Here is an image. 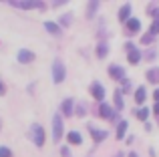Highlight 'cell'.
I'll return each mask as SVG.
<instances>
[{"label":"cell","mask_w":159,"mask_h":157,"mask_svg":"<svg viewBox=\"0 0 159 157\" xmlns=\"http://www.w3.org/2000/svg\"><path fill=\"white\" fill-rule=\"evenodd\" d=\"M85 113H87L85 107H79V109H77V115H85Z\"/></svg>","instance_id":"f1b7e54d"},{"label":"cell","mask_w":159,"mask_h":157,"mask_svg":"<svg viewBox=\"0 0 159 157\" xmlns=\"http://www.w3.org/2000/svg\"><path fill=\"white\" fill-rule=\"evenodd\" d=\"M135 115H137V119H139V121H147V117H149V109H145V107H143V109H139Z\"/></svg>","instance_id":"d6986e66"},{"label":"cell","mask_w":159,"mask_h":157,"mask_svg":"<svg viewBox=\"0 0 159 157\" xmlns=\"http://www.w3.org/2000/svg\"><path fill=\"white\" fill-rule=\"evenodd\" d=\"M32 137H34L36 147H43L44 145V129L40 125H32Z\"/></svg>","instance_id":"3957f363"},{"label":"cell","mask_w":159,"mask_h":157,"mask_svg":"<svg viewBox=\"0 0 159 157\" xmlns=\"http://www.w3.org/2000/svg\"><path fill=\"white\" fill-rule=\"evenodd\" d=\"M153 97H155V103H159V89L155 91V93H153Z\"/></svg>","instance_id":"4dcf8cb0"},{"label":"cell","mask_w":159,"mask_h":157,"mask_svg":"<svg viewBox=\"0 0 159 157\" xmlns=\"http://www.w3.org/2000/svg\"><path fill=\"white\" fill-rule=\"evenodd\" d=\"M127 28H129L131 32H139V30H141L139 20H137V18H129V20H127Z\"/></svg>","instance_id":"2e32d148"},{"label":"cell","mask_w":159,"mask_h":157,"mask_svg":"<svg viewBox=\"0 0 159 157\" xmlns=\"http://www.w3.org/2000/svg\"><path fill=\"white\" fill-rule=\"evenodd\" d=\"M127 59H129V63H131V65H137L141 61L139 51H137V48H131V51H129V55H127Z\"/></svg>","instance_id":"5bb4252c"},{"label":"cell","mask_w":159,"mask_h":157,"mask_svg":"<svg viewBox=\"0 0 159 157\" xmlns=\"http://www.w3.org/2000/svg\"><path fill=\"white\" fill-rule=\"evenodd\" d=\"M69 22H70V16H61V24L62 26H69Z\"/></svg>","instance_id":"484cf974"},{"label":"cell","mask_w":159,"mask_h":157,"mask_svg":"<svg viewBox=\"0 0 159 157\" xmlns=\"http://www.w3.org/2000/svg\"><path fill=\"white\" fill-rule=\"evenodd\" d=\"M93 139H95V141H103V139H107V131H93Z\"/></svg>","instance_id":"ffe728a7"},{"label":"cell","mask_w":159,"mask_h":157,"mask_svg":"<svg viewBox=\"0 0 159 157\" xmlns=\"http://www.w3.org/2000/svg\"><path fill=\"white\" fill-rule=\"evenodd\" d=\"M107 52H109V47H107L105 43H101V44L97 47V56H99V59H105Z\"/></svg>","instance_id":"ac0fdd59"},{"label":"cell","mask_w":159,"mask_h":157,"mask_svg":"<svg viewBox=\"0 0 159 157\" xmlns=\"http://www.w3.org/2000/svg\"><path fill=\"white\" fill-rule=\"evenodd\" d=\"M99 113H101V117H103V119H109V121L117 119V115H113L111 107H109L107 103H101V105H99Z\"/></svg>","instance_id":"52a82bcc"},{"label":"cell","mask_w":159,"mask_h":157,"mask_svg":"<svg viewBox=\"0 0 159 157\" xmlns=\"http://www.w3.org/2000/svg\"><path fill=\"white\" fill-rule=\"evenodd\" d=\"M62 133H65V129H62V119H61V115H54L52 117V139L54 141H61Z\"/></svg>","instance_id":"7a4b0ae2"},{"label":"cell","mask_w":159,"mask_h":157,"mask_svg":"<svg viewBox=\"0 0 159 157\" xmlns=\"http://www.w3.org/2000/svg\"><path fill=\"white\" fill-rule=\"evenodd\" d=\"M129 157H137V153H133V151H131V153H129Z\"/></svg>","instance_id":"d6a6232c"},{"label":"cell","mask_w":159,"mask_h":157,"mask_svg":"<svg viewBox=\"0 0 159 157\" xmlns=\"http://www.w3.org/2000/svg\"><path fill=\"white\" fill-rule=\"evenodd\" d=\"M4 93H6V87H4V83L2 81H0V97H2V95Z\"/></svg>","instance_id":"83f0119b"},{"label":"cell","mask_w":159,"mask_h":157,"mask_svg":"<svg viewBox=\"0 0 159 157\" xmlns=\"http://www.w3.org/2000/svg\"><path fill=\"white\" fill-rule=\"evenodd\" d=\"M129 18H131V4H125V6H121V10H119V20L121 22H127Z\"/></svg>","instance_id":"9c48e42d"},{"label":"cell","mask_w":159,"mask_h":157,"mask_svg":"<svg viewBox=\"0 0 159 157\" xmlns=\"http://www.w3.org/2000/svg\"><path fill=\"white\" fill-rule=\"evenodd\" d=\"M66 139H69V143H73V145H79V143L83 141V137H81L79 131H70V133H66Z\"/></svg>","instance_id":"4fadbf2b"},{"label":"cell","mask_w":159,"mask_h":157,"mask_svg":"<svg viewBox=\"0 0 159 157\" xmlns=\"http://www.w3.org/2000/svg\"><path fill=\"white\" fill-rule=\"evenodd\" d=\"M0 129H2V123H0Z\"/></svg>","instance_id":"e575fe53"},{"label":"cell","mask_w":159,"mask_h":157,"mask_svg":"<svg viewBox=\"0 0 159 157\" xmlns=\"http://www.w3.org/2000/svg\"><path fill=\"white\" fill-rule=\"evenodd\" d=\"M61 153H62V157H70V151H69V149H66V147H65V149H62V151H61Z\"/></svg>","instance_id":"f546056e"},{"label":"cell","mask_w":159,"mask_h":157,"mask_svg":"<svg viewBox=\"0 0 159 157\" xmlns=\"http://www.w3.org/2000/svg\"><path fill=\"white\" fill-rule=\"evenodd\" d=\"M89 4H91V6H89V16H93L95 10L99 8V2H95V0H93V2H89Z\"/></svg>","instance_id":"603a6c76"},{"label":"cell","mask_w":159,"mask_h":157,"mask_svg":"<svg viewBox=\"0 0 159 157\" xmlns=\"http://www.w3.org/2000/svg\"><path fill=\"white\" fill-rule=\"evenodd\" d=\"M16 59H18V63L28 65V63H32V61H34V52H32V51H28V48H22V51H18Z\"/></svg>","instance_id":"277c9868"},{"label":"cell","mask_w":159,"mask_h":157,"mask_svg":"<svg viewBox=\"0 0 159 157\" xmlns=\"http://www.w3.org/2000/svg\"><path fill=\"white\" fill-rule=\"evenodd\" d=\"M0 157H12V151L8 147H0Z\"/></svg>","instance_id":"7402d4cb"},{"label":"cell","mask_w":159,"mask_h":157,"mask_svg":"<svg viewBox=\"0 0 159 157\" xmlns=\"http://www.w3.org/2000/svg\"><path fill=\"white\" fill-rule=\"evenodd\" d=\"M44 28H47L48 32H52L54 36H61V26H58V24H54V22H44Z\"/></svg>","instance_id":"e0dca14e"},{"label":"cell","mask_w":159,"mask_h":157,"mask_svg":"<svg viewBox=\"0 0 159 157\" xmlns=\"http://www.w3.org/2000/svg\"><path fill=\"white\" fill-rule=\"evenodd\" d=\"M91 95H93L97 101H103V99H105V89H103L101 83H93V85H91Z\"/></svg>","instance_id":"5b68a950"},{"label":"cell","mask_w":159,"mask_h":157,"mask_svg":"<svg viewBox=\"0 0 159 157\" xmlns=\"http://www.w3.org/2000/svg\"><path fill=\"white\" fill-rule=\"evenodd\" d=\"M153 111H155V115L159 117V103H155V109H153Z\"/></svg>","instance_id":"1f68e13d"},{"label":"cell","mask_w":159,"mask_h":157,"mask_svg":"<svg viewBox=\"0 0 159 157\" xmlns=\"http://www.w3.org/2000/svg\"><path fill=\"white\" fill-rule=\"evenodd\" d=\"M12 6H18V8H34L40 6L43 2H34V0H18V2H10Z\"/></svg>","instance_id":"ba28073f"},{"label":"cell","mask_w":159,"mask_h":157,"mask_svg":"<svg viewBox=\"0 0 159 157\" xmlns=\"http://www.w3.org/2000/svg\"><path fill=\"white\" fill-rule=\"evenodd\" d=\"M61 113L66 115V117H70V115H73V99H65V101H62Z\"/></svg>","instance_id":"30bf717a"},{"label":"cell","mask_w":159,"mask_h":157,"mask_svg":"<svg viewBox=\"0 0 159 157\" xmlns=\"http://www.w3.org/2000/svg\"><path fill=\"white\" fill-rule=\"evenodd\" d=\"M147 81L151 85H159V69H149L147 71Z\"/></svg>","instance_id":"8fae6325"},{"label":"cell","mask_w":159,"mask_h":157,"mask_svg":"<svg viewBox=\"0 0 159 157\" xmlns=\"http://www.w3.org/2000/svg\"><path fill=\"white\" fill-rule=\"evenodd\" d=\"M115 157H123V153H117V155H115Z\"/></svg>","instance_id":"836d02e7"},{"label":"cell","mask_w":159,"mask_h":157,"mask_svg":"<svg viewBox=\"0 0 159 157\" xmlns=\"http://www.w3.org/2000/svg\"><path fill=\"white\" fill-rule=\"evenodd\" d=\"M125 133H127V121H119V125H117V139H125Z\"/></svg>","instance_id":"9a60e30c"},{"label":"cell","mask_w":159,"mask_h":157,"mask_svg":"<svg viewBox=\"0 0 159 157\" xmlns=\"http://www.w3.org/2000/svg\"><path fill=\"white\" fill-rule=\"evenodd\" d=\"M141 43H143V44H149V43H153V34H151V32H149V34H145L143 38H141Z\"/></svg>","instance_id":"d4e9b609"},{"label":"cell","mask_w":159,"mask_h":157,"mask_svg":"<svg viewBox=\"0 0 159 157\" xmlns=\"http://www.w3.org/2000/svg\"><path fill=\"white\" fill-rule=\"evenodd\" d=\"M121 93H123V91H119V89L115 91V103H117V109H123V101H121Z\"/></svg>","instance_id":"44dd1931"},{"label":"cell","mask_w":159,"mask_h":157,"mask_svg":"<svg viewBox=\"0 0 159 157\" xmlns=\"http://www.w3.org/2000/svg\"><path fill=\"white\" fill-rule=\"evenodd\" d=\"M129 85H131V83H129L127 78H123V93H127V91L131 89V87H129Z\"/></svg>","instance_id":"4316f807"},{"label":"cell","mask_w":159,"mask_h":157,"mask_svg":"<svg viewBox=\"0 0 159 157\" xmlns=\"http://www.w3.org/2000/svg\"><path fill=\"white\" fill-rule=\"evenodd\" d=\"M65 77H66V69H65V65H62L61 61H54V63H52V81L58 85V83L65 81Z\"/></svg>","instance_id":"6da1fadb"},{"label":"cell","mask_w":159,"mask_h":157,"mask_svg":"<svg viewBox=\"0 0 159 157\" xmlns=\"http://www.w3.org/2000/svg\"><path fill=\"white\" fill-rule=\"evenodd\" d=\"M145 97H147V89H145V87H139V89L135 91V101L139 103V105H143Z\"/></svg>","instance_id":"7c38bea8"},{"label":"cell","mask_w":159,"mask_h":157,"mask_svg":"<svg viewBox=\"0 0 159 157\" xmlns=\"http://www.w3.org/2000/svg\"><path fill=\"white\" fill-rule=\"evenodd\" d=\"M109 75H111V78H115V81H123L125 71L119 67V65H111V67H109Z\"/></svg>","instance_id":"8992f818"},{"label":"cell","mask_w":159,"mask_h":157,"mask_svg":"<svg viewBox=\"0 0 159 157\" xmlns=\"http://www.w3.org/2000/svg\"><path fill=\"white\" fill-rule=\"evenodd\" d=\"M151 34H159V20H153V24H151Z\"/></svg>","instance_id":"cb8c5ba5"}]
</instances>
